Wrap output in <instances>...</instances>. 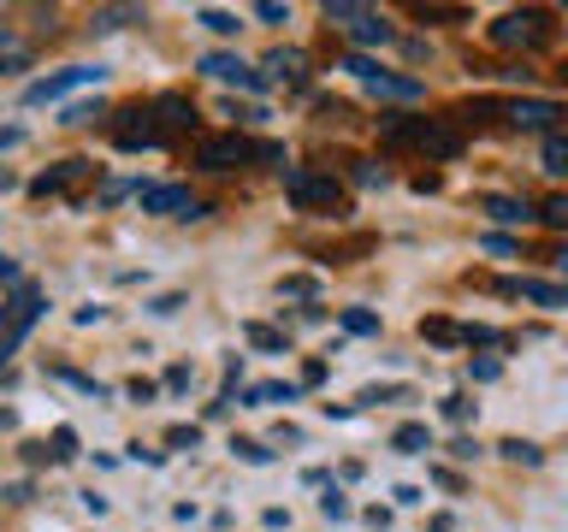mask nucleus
Wrapping results in <instances>:
<instances>
[{"label": "nucleus", "instance_id": "nucleus-1", "mask_svg": "<svg viewBox=\"0 0 568 532\" xmlns=\"http://www.w3.org/2000/svg\"><path fill=\"white\" fill-rule=\"evenodd\" d=\"M385 149H420L426 160H456L462 154V124L456 119H379Z\"/></svg>", "mask_w": 568, "mask_h": 532}, {"label": "nucleus", "instance_id": "nucleus-2", "mask_svg": "<svg viewBox=\"0 0 568 532\" xmlns=\"http://www.w3.org/2000/svg\"><path fill=\"white\" fill-rule=\"evenodd\" d=\"M248 160H284V149L278 142H248L243 131H220V136L195 142V166L202 172H237Z\"/></svg>", "mask_w": 568, "mask_h": 532}, {"label": "nucleus", "instance_id": "nucleus-3", "mask_svg": "<svg viewBox=\"0 0 568 532\" xmlns=\"http://www.w3.org/2000/svg\"><path fill=\"white\" fill-rule=\"evenodd\" d=\"M36 319H42V290L36 284H12V301L0 308V367L18 355V344L30 337Z\"/></svg>", "mask_w": 568, "mask_h": 532}, {"label": "nucleus", "instance_id": "nucleus-4", "mask_svg": "<svg viewBox=\"0 0 568 532\" xmlns=\"http://www.w3.org/2000/svg\"><path fill=\"white\" fill-rule=\"evenodd\" d=\"M284 195H291L302 213H337V202H344L337 177L314 172V166H284Z\"/></svg>", "mask_w": 568, "mask_h": 532}, {"label": "nucleus", "instance_id": "nucleus-5", "mask_svg": "<svg viewBox=\"0 0 568 532\" xmlns=\"http://www.w3.org/2000/svg\"><path fill=\"white\" fill-rule=\"evenodd\" d=\"M491 42L497 48H521V53H532V48H545L550 42V12H539V7H521V12H504L491 24Z\"/></svg>", "mask_w": 568, "mask_h": 532}, {"label": "nucleus", "instance_id": "nucleus-6", "mask_svg": "<svg viewBox=\"0 0 568 532\" xmlns=\"http://www.w3.org/2000/svg\"><path fill=\"white\" fill-rule=\"evenodd\" d=\"M106 136L119 142V149H166V136H160V124H154V106H142V101H131V106H119L113 119H106Z\"/></svg>", "mask_w": 568, "mask_h": 532}, {"label": "nucleus", "instance_id": "nucleus-7", "mask_svg": "<svg viewBox=\"0 0 568 532\" xmlns=\"http://www.w3.org/2000/svg\"><path fill=\"white\" fill-rule=\"evenodd\" d=\"M89 83H106V65H65V71H48L24 89V106H48V101H65L71 89H89Z\"/></svg>", "mask_w": 568, "mask_h": 532}, {"label": "nucleus", "instance_id": "nucleus-8", "mask_svg": "<svg viewBox=\"0 0 568 532\" xmlns=\"http://www.w3.org/2000/svg\"><path fill=\"white\" fill-rule=\"evenodd\" d=\"M142 213H160V219H202V202L184 184H136Z\"/></svg>", "mask_w": 568, "mask_h": 532}, {"label": "nucleus", "instance_id": "nucleus-9", "mask_svg": "<svg viewBox=\"0 0 568 532\" xmlns=\"http://www.w3.org/2000/svg\"><path fill=\"white\" fill-rule=\"evenodd\" d=\"M557 119H562V106L557 101H539V95H515L509 113H504L509 131H539V136H557Z\"/></svg>", "mask_w": 568, "mask_h": 532}, {"label": "nucleus", "instance_id": "nucleus-10", "mask_svg": "<svg viewBox=\"0 0 568 532\" xmlns=\"http://www.w3.org/2000/svg\"><path fill=\"white\" fill-rule=\"evenodd\" d=\"M195 65H202L207 78H213V83H237V89H255V95H261V89H266V71H255V65H243L237 53H202V60H195Z\"/></svg>", "mask_w": 568, "mask_h": 532}, {"label": "nucleus", "instance_id": "nucleus-11", "mask_svg": "<svg viewBox=\"0 0 568 532\" xmlns=\"http://www.w3.org/2000/svg\"><path fill=\"white\" fill-rule=\"evenodd\" d=\"M149 106H154V124H160V136H166V142H178V136L195 131V106H190L184 95H154Z\"/></svg>", "mask_w": 568, "mask_h": 532}, {"label": "nucleus", "instance_id": "nucleus-12", "mask_svg": "<svg viewBox=\"0 0 568 532\" xmlns=\"http://www.w3.org/2000/svg\"><path fill=\"white\" fill-rule=\"evenodd\" d=\"M497 290H504V296H527V301H539V308H550V314L568 308V284H550V278H504Z\"/></svg>", "mask_w": 568, "mask_h": 532}, {"label": "nucleus", "instance_id": "nucleus-13", "mask_svg": "<svg viewBox=\"0 0 568 532\" xmlns=\"http://www.w3.org/2000/svg\"><path fill=\"white\" fill-rule=\"evenodd\" d=\"M89 172H95L89 160H60L53 172H42V177H36V184H30V195H36V202H48V195H65V190L78 184V177H89Z\"/></svg>", "mask_w": 568, "mask_h": 532}, {"label": "nucleus", "instance_id": "nucleus-14", "mask_svg": "<svg viewBox=\"0 0 568 532\" xmlns=\"http://www.w3.org/2000/svg\"><path fill=\"white\" fill-rule=\"evenodd\" d=\"M367 89H373L379 101H420V95H426L420 78H403V71H385V65L367 78Z\"/></svg>", "mask_w": 568, "mask_h": 532}, {"label": "nucleus", "instance_id": "nucleus-15", "mask_svg": "<svg viewBox=\"0 0 568 532\" xmlns=\"http://www.w3.org/2000/svg\"><path fill=\"white\" fill-rule=\"evenodd\" d=\"M479 207H486L497 225H527V219H539V207L515 202V195H479Z\"/></svg>", "mask_w": 568, "mask_h": 532}, {"label": "nucleus", "instance_id": "nucleus-16", "mask_svg": "<svg viewBox=\"0 0 568 532\" xmlns=\"http://www.w3.org/2000/svg\"><path fill=\"white\" fill-rule=\"evenodd\" d=\"M36 60V48L18 35V24H0V71H24Z\"/></svg>", "mask_w": 568, "mask_h": 532}, {"label": "nucleus", "instance_id": "nucleus-17", "mask_svg": "<svg viewBox=\"0 0 568 532\" xmlns=\"http://www.w3.org/2000/svg\"><path fill=\"white\" fill-rule=\"evenodd\" d=\"M142 18H149V12H142V7H95V12H89V30H95V35H106V30L142 24Z\"/></svg>", "mask_w": 568, "mask_h": 532}, {"label": "nucleus", "instance_id": "nucleus-18", "mask_svg": "<svg viewBox=\"0 0 568 532\" xmlns=\"http://www.w3.org/2000/svg\"><path fill=\"white\" fill-rule=\"evenodd\" d=\"M390 450H397V456H426V450H433V432H426L420 420H408V426L390 432Z\"/></svg>", "mask_w": 568, "mask_h": 532}, {"label": "nucleus", "instance_id": "nucleus-19", "mask_svg": "<svg viewBox=\"0 0 568 532\" xmlns=\"http://www.w3.org/2000/svg\"><path fill=\"white\" fill-rule=\"evenodd\" d=\"M320 12H326V24H349V30H355V24H367L379 7H362V0H326Z\"/></svg>", "mask_w": 568, "mask_h": 532}, {"label": "nucleus", "instance_id": "nucleus-20", "mask_svg": "<svg viewBox=\"0 0 568 532\" xmlns=\"http://www.w3.org/2000/svg\"><path fill=\"white\" fill-rule=\"evenodd\" d=\"M296 397H302V385H278V379H273V385H248L243 402H248V408H273V402H296Z\"/></svg>", "mask_w": 568, "mask_h": 532}, {"label": "nucleus", "instance_id": "nucleus-21", "mask_svg": "<svg viewBox=\"0 0 568 532\" xmlns=\"http://www.w3.org/2000/svg\"><path fill=\"white\" fill-rule=\"evenodd\" d=\"M266 78L296 83V78H302V53H296V48H273V53H266Z\"/></svg>", "mask_w": 568, "mask_h": 532}, {"label": "nucleus", "instance_id": "nucleus-22", "mask_svg": "<svg viewBox=\"0 0 568 532\" xmlns=\"http://www.w3.org/2000/svg\"><path fill=\"white\" fill-rule=\"evenodd\" d=\"M349 35H355V53H362V48H385V42H390V35H397V30H390V24H385V18H379V12H373V18H367V24H355Z\"/></svg>", "mask_w": 568, "mask_h": 532}, {"label": "nucleus", "instance_id": "nucleus-23", "mask_svg": "<svg viewBox=\"0 0 568 532\" xmlns=\"http://www.w3.org/2000/svg\"><path fill=\"white\" fill-rule=\"evenodd\" d=\"M337 326H344L349 337H379V314H367V308H344V314H337Z\"/></svg>", "mask_w": 568, "mask_h": 532}, {"label": "nucleus", "instance_id": "nucleus-24", "mask_svg": "<svg viewBox=\"0 0 568 532\" xmlns=\"http://www.w3.org/2000/svg\"><path fill=\"white\" fill-rule=\"evenodd\" d=\"M243 337H248L255 349H266V355H291V337H284L278 326H248Z\"/></svg>", "mask_w": 568, "mask_h": 532}, {"label": "nucleus", "instance_id": "nucleus-25", "mask_svg": "<svg viewBox=\"0 0 568 532\" xmlns=\"http://www.w3.org/2000/svg\"><path fill=\"white\" fill-rule=\"evenodd\" d=\"M497 456L521 461V468H539V461H545V450H539V443H527V438H504V443H497Z\"/></svg>", "mask_w": 568, "mask_h": 532}, {"label": "nucleus", "instance_id": "nucleus-26", "mask_svg": "<svg viewBox=\"0 0 568 532\" xmlns=\"http://www.w3.org/2000/svg\"><path fill=\"white\" fill-rule=\"evenodd\" d=\"M53 379H60V385H71V390H83V397H106V385L101 379H89V372H78V367H53Z\"/></svg>", "mask_w": 568, "mask_h": 532}, {"label": "nucleus", "instance_id": "nucleus-27", "mask_svg": "<svg viewBox=\"0 0 568 532\" xmlns=\"http://www.w3.org/2000/svg\"><path fill=\"white\" fill-rule=\"evenodd\" d=\"M95 119H113V113H106V101H71L60 113V124H95Z\"/></svg>", "mask_w": 568, "mask_h": 532}, {"label": "nucleus", "instance_id": "nucleus-28", "mask_svg": "<svg viewBox=\"0 0 568 532\" xmlns=\"http://www.w3.org/2000/svg\"><path fill=\"white\" fill-rule=\"evenodd\" d=\"M231 456L248 461V468H266V461H273V450H266V443H255V438H231Z\"/></svg>", "mask_w": 568, "mask_h": 532}, {"label": "nucleus", "instance_id": "nucleus-29", "mask_svg": "<svg viewBox=\"0 0 568 532\" xmlns=\"http://www.w3.org/2000/svg\"><path fill=\"white\" fill-rule=\"evenodd\" d=\"M195 24H207L213 35H237V12H220V7H202V12H195Z\"/></svg>", "mask_w": 568, "mask_h": 532}, {"label": "nucleus", "instance_id": "nucleus-30", "mask_svg": "<svg viewBox=\"0 0 568 532\" xmlns=\"http://www.w3.org/2000/svg\"><path fill=\"white\" fill-rule=\"evenodd\" d=\"M415 18H426V24H468V7H415Z\"/></svg>", "mask_w": 568, "mask_h": 532}, {"label": "nucleus", "instance_id": "nucleus-31", "mask_svg": "<svg viewBox=\"0 0 568 532\" xmlns=\"http://www.w3.org/2000/svg\"><path fill=\"white\" fill-rule=\"evenodd\" d=\"M545 172H568V131L545 136Z\"/></svg>", "mask_w": 568, "mask_h": 532}, {"label": "nucleus", "instance_id": "nucleus-32", "mask_svg": "<svg viewBox=\"0 0 568 532\" xmlns=\"http://www.w3.org/2000/svg\"><path fill=\"white\" fill-rule=\"evenodd\" d=\"M420 337H433V344H462V326H450V319H420Z\"/></svg>", "mask_w": 568, "mask_h": 532}, {"label": "nucleus", "instance_id": "nucleus-33", "mask_svg": "<svg viewBox=\"0 0 568 532\" xmlns=\"http://www.w3.org/2000/svg\"><path fill=\"white\" fill-rule=\"evenodd\" d=\"M462 344H468V349H497V344H504V331H497V326H462Z\"/></svg>", "mask_w": 568, "mask_h": 532}, {"label": "nucleus", "instance_id": "nucleus-34", "mask_svg": "<svg viewBox=\"0 0 568 532\" xmlns=\"http://www.w3.org/2000/svg\"><path fill=\"white\" fill-rule=\"evenodd\" d=\"M355 402H408V385H367Z\"/></svg>", "mask_w": 568, "mask_h": 532}, {"label": "nucleus", "instance_id": "nucleus-35", "mask_svg": "<svg viewBox=\"0 0 568 532\" xmlns=\"http://www.w3.org/2000/svg\"><path fill=\"white\" fill-rule=\"evenodd\" d=\"M438 415H444V420H456V426H468V420H474V402H468V397H444V402H438Z\"/></svg>", "mask_w": 568, "mask_h": 532}, {"label": "nucleus", "instance_id": "nucleus-36", "mask_svg": "<svg viewBox=\"0 0 568 532\" xmlns=\"http://www.w3.org/2000/svg\"><path fill=\"white\" fill-rule=\"evenodd\" d=\"M539 219H545V225H557V231H568V195H550V202L539 207Z\"/></svg>", "mask_w": 568, "mask_h": 532}, {"label": "nucleus", "instance_id": "nucleus-37", "mask_svg": "<svg viewBox=\"0 0 568 532\" xmlns=\"http://www.w3.org/2000/svg\"><path fill=\"white\" fill-rule=\"evenodd\" d=\"M385 166H379V160H355V184H362V190H373V184H385Z\"/></svg>", "mask_w": 568, "mask_h": 532}, {"label": "nucleus", "instance_id": "nucleus-38", "mask_svg": "<svg viewBox=\"0 0 568 532\" xmlns=\"http://www.w3.org/2000/svg\"><path fill=\"white\" fill-rule=\"evenodd\" d=\"M320 509H326L332 521H349V497L337 491V485H326V497H320Z\"/></svg>", "mask_w": 568, "mask_h": 532}, {"label": "nucleus", "instance_id": "nucleus-39", "mask_svg": "<svg viewBox=\"0 0 568 532\" xmlns=\"http://www.w3.org/2000/svg\"><path fill=\"white\" fill-rule=\"evenodd\" d=\"M166 443H172V450H195V443H202V426H172Z\"/></svg>", "mask_w": 568, "mask_h": 532}, {"label": "nucleus", "instance_id": "nucleus-40", "mask_svg": "<svg viewBox=\"0 0 568 532\" xmlns=\"http://www.w3.org/2000/svg\"><path fill=\"white\" fill-rule=\"evenodd\" d=\"M71 456H78V432L60 426V432H53V461H71Z\"/></svg>", "mask_w": 568, "mask_h": 532}, {"label": "nucleus", "instance_id": "nucleus-41", "mask_svg": "<svg viewBox=\"0 0 568 532\" xmlns=\"http://www.w3.org/2000/svg\"><path fill=\"white\" fill-rule=\"evenodd\" d=\"M255 18H261V24H291V7H278V0H261Z\"/></svg>", "mask_w": 568, "mask_h": 532}, {"label": "nucleus", "instance_id": "nucleus-42", "mask_svg": "<svg viewBox=\"0 0 568 532\" xmlns=\"http://www.w3.org/2000/svg\"><path fill=\"white\" fill-rule=\"evenodd\" d=\"M190 379H195L190 361H172V367H166V390H190Z\"/></svg>", "mask_w": 568, "mask_h": 532}, {"label": "nucleus", "instance_id": "nucleus-43", "mask_svg": "<svg viewBox=\"0 0 568 532\" xmlns=\"http://www.w3.org/2000/svg\"><path fill=\"white\" fill-rule=\"evenodd\" d=\"M468 372H474V385H491V379H504V367H497L491 355H479V361H474Z\"/></svg>", "mask_w": 568, "mask_h": 532}, {"label": "nucleus", "instance_id": "nucleus-44", "mask_svg": "<svg viewBox=\"0 0 568 532\" xmlns=\"http://www.w3.org/2000/svg\"><path fill=\"white\" fill-rule=\"evenodd\" d=\"M344 71H355V78H373V71H379V60H367V53H344Z\"/></svg>", "mask_w": 568, "mask_h": 532}, {"label": "nucleus", "instance_id": "nucleus-45", "mask_svg": "<svg viewBox=\"0 0 568 532\" xmlns=\"http://www.w3.org/2000/svg\"><path fill=\"white\" fill-rule=\"evenodd\" d=\"M326 372H332V367H326V361H320V355H314V361H308V367H302V390H314V385H326Z\"/></svg>", "mask_w": 568, "mask_h": 532}, {"label": "nucleus", "instance_id": "nucleus-46", "mask_svg": "<svg viewBox=\"0 0 568 532\" xmlns=\"http://www.w3.org/2000/svg\"><path fill=\"white\" fill-rule=\"evenodd\" d=\"M154 379H131V385H124V397H131V402H154Z\"/></svg>", "mask_w": 568, "mask_h": 532}, {"label": "nucleus", "instance_id": "nucleus-47", "mask_svg": "<svg viewBox=\"0 0 568 532\" xmlns=\"http://www.w3.org/2000/svg\"><path fill=\"white\" fill-rule=\"evenodd\" d=\"M278 296H314V278H278Z\"/></svg>", "mask_w": 568, "mask_h": 532}, {"label": "nucleus", "instance_id": "nucleus-48", "mask_svg": "<svg viewBox=\"0 0 568 532\" xmlns=\"http://www.w3.org/2000/svg\"><path fill=\"white\" fill-rule=\"evenodd\" d=\"M178 308H184V296H178V290H166V296L149 301V314H178Z\"/></svg>", "mask_w": 568, "mask_h": 532}, {"label": "nucleus", "instance_id": "nucleus-49", "mask_svg": "<svg viewBox=\"0 0 568 532\" xmlns=\"http://www.w3.org/2000/svg\"><path fill=\"white\" fill-rule=\"evenodd\" d=\"M131 461H149V468H166V450H142V443H131Z\"/></svg>", "mask_w": 568, "mask_h": 532}, {"label": "nucleus", "instance_id": "nucleus-50", "mask_svg": "<svg viewBox=\"0 0 568 532\" xmlns=\"http://www.w3.org/2000/svg\"><path fill=\"white\" fill-rule=\"evenodd\" d=\"M390 497H397L403 509H415V503H426V491H420V485H397V491H390Z\"/></svg>", "mask_w": 568, "mask_h": 532}, {"label": "nucleus", "instance_id": "nucleus-51", "mask_svg": "<svg viewBox=\"0 0 568 532\" xmlns=\"http://www.w3.org/2000/svg\"><path fill=\"white\" fill-rule=\"evenodd\" d=\"M486 248H491V255H515V237H504V231H491Z\"/></svg>", "mask_w": 568, "mask_h": 532}, {"label": "nucleus", "instance_id": "nucleus-52", "mask_svg": "<svg viewBox=\"0 0 568 532\" xmlns=\"http://www.w3.org/2000/svg\"><path fill=\"white\" fill-rule=\"evenodd\" d=\"M450 456H456V461H474V456H479V443H474V438H456V443H450Z\"/></svg>", "mask_w": 568, "mask_h": 532}, {"label": "nucleus", "instance_id": "nucleus-53", "mask_svg": "<svg viewBox=\"0 0 568 532\" xmlns=\"http://www.w3.org/2000/svg\"><path fill=\"white\" fill-rule=\"evenodd\" d=\"M433 479H438L444 491H462V473H456V468H433Z\"/></svg>", "mask_w": 568, "mask_h": 532}, {"label": "nucleus", "instance_id": "nucleus-54", "mask_svg": "<svg viewBox=\"0 0 568 532\" xmlns=\"http://www.w3.org/2000/svg\"><path fill=\"white\" fill-rule=\"evenodd\" d=\"M18 142H24V131H18V124H0V149H18Z\"/></svg>", "mask_w": 568, "mask_h": 532}, {"label": "nucleus", "instance_id": "nucleus-55", "mask_svg": "<svg viewBox=\"0 0 568 532\" xmlns=\"http://www.w3.org/2000/svg\"><path fill=\"white\" fill-rule=\"evenodd\" d=\"M0 278H18V266H12L7 255H0Z\"/></svg>", "mask_w": 568, "mask_h": 532}, {"label": "nucleus", "instance_id": "nucleus-56", "mask_svg": "<svg viewBox=\"0 0 568 532\" xmlns=\"http://www.w3.org/2000/svg\"><path fill=\"white\" fill-rule=\"evenodd\" d=\"M557 78H562V83H568V60H562V65H557Z\"/></svg>", "mask_w": 568, "mask_h": 532}, {"label": "nucleus", "instance_id": "nucleus-57", "mask_svg": "<svg viewBox=\"0 0 568 532\" xmlns=\"http://www.w3.org/2000/svg\"><path fill=\"white\" fill-rule=\"evenodd\" d=\"M562 273H568V248H562Z\"/></svg>", "mask_w": 568, "mask_h": 532}]
</instances>
